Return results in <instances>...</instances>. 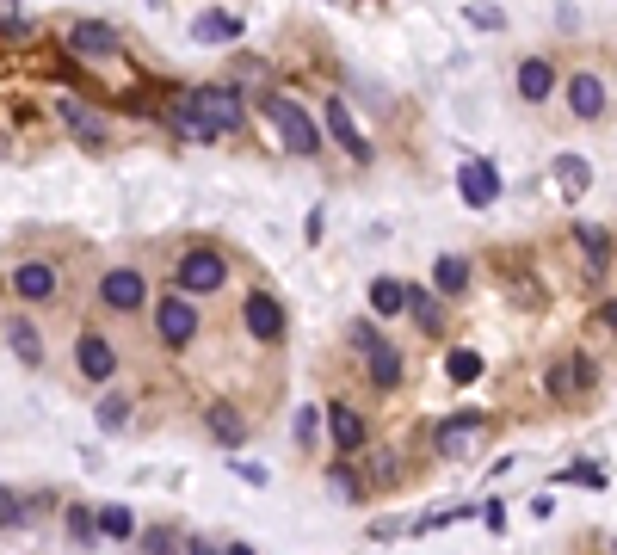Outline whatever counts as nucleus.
I'll return each instance as SVG.
<instances>
[{
  "mask_svg": "<svg viewBox=\"0 0 617 555\" xmlns=\"http://www.w3.org/2000/svg\"><path fill=\"white\" fill-rule=\"evenodd\" d=\"M556 185H562V192L568 198H580V192H587V185H593V167H587V155H556Z\"/></svg>",
  "mask_w": 617,
  "mask_h": 555,
  "instance_id": "19",
  "label": "nucleus"
},
{
  "mask_svg": "<svg viewBox=\"0 0 617 555\" xmlns=\"http://www.w3.org/2000/svg\"><path fill=\"white\" fill-rule=\"evenodd\" d=\"M99 426H105V432L130 426V401H124V395H105V401H99Z\"/></svg>",
  "mask_w": 617,
  "mask_h": 555,
  "instance_id": "29",
  "label": "nucleus"
},
{
  "mask_svg": "<svg viewBox=\"0 0 617 555\" xmlns=\"http://www.w3.org/2000/svg\"><path fill=\"white\" fill-rule=\"evenodd\" d=\"M56 111H62V124H68V130H75V136H81L87 148H105V124H99V111H87L81 99H62Z\"/></svg>",
  "mask_w": 617,
  "mask_h": 555,
  "instance_id": "16",
  "label": "nucleus"
},
{
  "mask_svg": "<svg viewBox=\"0 0 617 555\" xmlns=\"http://www.w3.org/2000/svg\"><path fill=\"white\" fill-rule=\"evenodd\" d=\"M321 118H328V130H334V142L346 148L352 161H371V142H365V130L352 124V111H346V99H328L321 105Z\"/></svg>",
  "mask_w": 617,
  "mask_h": 555,
  "instance_id": "12",
  "label": "nucleus"
},
{
  "mask_svg": "<svg viewBox=\"0 0 617 555\" xmlns=\"http://www.w3.org/2000/svg\"><path fill=\"white\" fill-rule=\"evenodd\" d=\"M210 432H216L223 451H241V438H247V426H241V414H235L229 401H210Z\"/></svg>",
  "mask_w": 617,
  "mask_h": 555,
  "instance_id": "18",
  "label": "nucleus"
},
{
  "mask_svg": "<svg viewBox=\"0 0 617 555\" xmlns=\"http://www.w3.org/2000/svg\"><path fill=\"white\" fill-rule=\"evenodd\" d=\"M562 481H580V488H605V469H599V463H574Z\"/></svg>",
  "mask_w": 617,
  "mask_h": 555,
  "instance_id": "33",
  "label": "nucleus"
},
{
  "mask_svg": "<svg viewBox=\"0 0 617 555\" xmlns=\"http://www.w3.org/2000/svg\"><path fill=\"white\" fill-rule=\"evenodd\" d=\"M13 296L19 303H50L56 296V266L50 259H19L13 266Z\"/></svg>",
  "mask_w": 617,
  "mask_h": 555,
  "instance_id": "11",
  "label": "nucleus"
},
{
  "mask_svg": "<svg viewBox=\"0 0 617 555\" xmlns=\"http://www.w3.org/2000/svg\"><path fill=\"white\" fill-rule=\"evenodd\" d=\"M179 105H186V111H192V118H198L210 136L241 130V118H247V105H241V93H235V87H192Z\"/></svg>",
  "mask_w": 617,
  "mask_h": 555,
  "instance_id": "2",
  "label": "nucleus"
},
{
  "mask_svg": "<svg viewBox=\"0 0 617 555\" xmlns=\"http://www.w3.org/2000/svg\"><path fill=\"white\" fill-rule=\"evenodd\" d=\"M408 309L420 315V327H432V333H439V303H432L426 290H414V296H408Z\"/></svg>",
  "mask_w": 617,
  "mask_h": 555,
  "instance_id": "32",
  "label": "nucleus"
},
{
  "mask_svg": "<svg viewBox=\"0 0 617 555\" xmlns=\"http://www.w3.org/2000/svg\"><path fill=\"white\" fill-rule=\"evenodd\" d=\"M241 321H247V333H253V340H284V309H278V296L272 290H253L247 296V303H241Z\"/></svg>",
  "mask_w": 617,
  "mask_h": 555,
  "instance_id": "7",
  "label": "nucleus"
},
{
  "mask_svg": "<svg viewBox=\"0 0 617 555\" xmlns=\"http://www.w3.org/2000/svg\"><path fill=\"white\" fill-rule=\"evenodd\" d=\"M593 377H599L593 358H587V352H574L562 370H550V389H556V395H568V383H574V389H593Z\"/></svg>",
  "mask_w": 617,
  "mask_h": 555,
  "instance_id": "21",
  "label": "nucleus"
},
{
  "mask_svg": "<svg viewBox=\"0 0 617 555\" xmlns=\"http://www.w3.org/2000/svg\"><path fill=\"white\" fill-rule=\"evenodd\" d=\"M7 346H13L25 364H44V333L31 327V321H13V327H7Z\"/></svg>",
  "mask_w": 617,
  "mask_h": 555,
  "instance_id": "25",
  "label": "nucleus"
},
{
  "mask_svg": "<svg viewBox=\"0 0 617 555\" xmlns=\"http://www.w3.org/2000/svg\"><path fill=\"white\" fill-rule=\"evenodd\" d=\"M432 290H439V296H463V290H469V259L445 253L439 266H432Z\"/></svg>",
  "mask_w": 617,
  "mask_h": 555,
  "instance_id": "20",
  "label": "nucleus"
},
{
  "mask_svg": "<svg viewBox=\"0 0 617 555\" xmlns=\"http://www.w3.org/2000/svg\"><path fill=\"white\" fill-rule=\"evenodd\" d=\"M25 525V500L13 488H0V531H19Z\"/></svg>",
  "mask_w": 617,
  "mask_h": 555,
  "instance_id": "30",
  "label": "nucleus"
},
{
  "mask_svg": "<svg viewBox=\"0 0 617 555\" xmlns=\"http://www.w3.org/2000/svg\"><path fill=\"white\" fill-rule=\"evenodd\" d=\"M550 87H556V68L543 62V56H525V62H519V99L543 105V99H550Z\"/></svg>",
  "mask_w": 617,
  "mask_h": 555,
  "instance_id": "15",
  "label": "nucleus"
},
{
  "mask_svg": "<svg viewBox=\"0 0 617 555\" xmlns=\"http://www.w3.org/2000/svg\"><path fill=\"white\" fill-rule=\"evenodd\" d=\"M328 481H334V494H340V500H352V494H358V475H352L346 463H334V469H328Z\"/></svg>",
  "mask_w": 617,
  "mask_h": 555,
  "instance_id": "35",
  "label": "nucleus"
},
{
  "mask_svg": "<svg viewBox=\"0 0 617 555\" xmlns=\"http://www.w3.org/2000/svg\"><path fill=\"white\" fill-rule=\"evenodd\" d=\"M568 111L574 118H599L605 111V81L599 74H568Z\"/></svg>",
  "mask_w": 617,
  "mask_h": 555,
  "instance_id": "14",
  "label": "nucleus"
},
{
  "mask_svg": "<svg viewBox=\"0 0 617 555\" xmlns=\"http://www.w3.org/2000/svg\"><path fill=\"white\" fill-rule=\"evenodd\" d=\"M229 555H253V549H247V543H235V549H229Z\"/></svg>",
  "mask_w": 617,
  "mask_h": 555,
  "instance_id": "41",
  "label": "nucleus"
},
{
  "mask_svg": "<svg viewBox=\"0 0 617 555\" xmlns=\"http://www.w3.org/2000/svg\"><path fill=\"white\" fill-rule=\"evenodd\" d=\"M229 284V259L210 253V247H192L186 259H179V296H216Z\"/></svg>",
  "mask_w": 617,
  "mask_h": 555,
  "instance_id": "3",
  "label": "nucleus"
},
{
  "mask_svg": "<svg viewBox=\"0 0 617 555\" xmlns=\"http://www.w3.org/2000/svg\"><path fill=\"white\" fill-rule=\"evenodd\" d=\"M260 111H266V124L278 130V142L290 148V155H315V148H321V124H315L290 93H266Z\"/></svg>",
  "mask_w": 617,
  "mask_h": 555,
  "instance_id": "1",
  "label": "nucleus"
},
{
  "mask_svg": "<svg viewBox=\"0 0 617 555\" xmlns=\"http://www.w3.org/2000/svg\"><path fill=\"white\" fill-rule=\"evenodd\" d=\"M315 426H321V420H315V407H303V414H297V438H303V444H315Z\"/></svg>",
  "mask_w": 617,
  "mask_h": 555,
  "instance_id": "36",
  "label": "nucleus"
},
{
  "mask_svg": "<svg viewBox=\"0 0 617 555\" xmlns=\"http://www.w3.org/2000/svg\"><path fill=\"white\" fill-rule=\"evenodd\" d=\"M99 303H105V309H118V315H130V309H142V303H149V284H142V272L118 266V272H105V284H99Z\"/></svg>",
  "mask_w": 617,
  "mask_h": 555,
  "instance_id": "8",
  "label": "nucleus"
},
{
  "mask_svg": "<svg viewBox=\"0 0 617 555\" xmlns=\"http://www.w3.org/2000/svg\"><path fill=\"white\" fill-rule=\"evenodd\" d=\"M155 327H161V340L167 346H192V333H198V309H192V296H161V309H155Z\"/></svg>",
  "mask_w": 617,
  "mask_h": 555,
  "instance_id": "6",
  "label": "nucleus"
},
{
  "mask_svg": "<svg viewBox=\"0 0 617 555\" xmlns=\"http://www.w3.org/2000/svg\"><path fill=\"white\" fill-rule=\"evenodd\" d=\"M371 309L377 315H402L408 309V284L402 278H371Z\"/></svg>",
  "mask_w": 617,
  "mask_h": 555,
  "instance_id": "24",
  "label": "nucleus"
},
{
  "mask_svg": "<svg viewBox=\"0 0 617 555\" xmlns=\"http://www.w3.org/2000/svg\"><path fill=\"white\" fill-rule=\"evenodd\" d=\"M149 555H179V543H173V531H155V537H149Z\"/></svg>",
  "mask_w": 617,
  "mask_h": 555,
  "instance_id": "37",
  "label": "nucleus"
},
{
  "mask_svg": "<svg viewBox=\"0 0 617 555\" xmlns=\"http://www.w3.org/2000/svg\"><path fill=\"white\" fill-rule=\"evenodd\" d=\"M469 432H482V414H476V407H469V414H451V420L439 426V444H445V457H463Z\"/></svg>",
  "mask_w": 617,
  "mask_h": 555,
  "instance_id": "22",
  "label": "nucleus"
},
{
  "mask_svg": "<svg viewBox=\"0 0 617 555\" xmlns=\"http://www.w3.org/2000/svg\"><path fill=\"white\" fill-rule=\"evenodd\" d=\"M328 432H334L340 451H365V444H371L365 420H358V407H346V401H334V407H328Z\"/></svg>",
  "mask_w": 617,
  "mask_h": 555,
  "instance_id": "13",
  "label": "nucleus"
},
{
  "mask_svg": "<svg viewBox=\"0 0 617 555\" xmlns=\"http://www.w3.org/2000/svg\"><path fill=\"white\" fill-rule=\"evenodd\" d=\"M93 518H99V543H105V537H112V543H130V537H136V512H130V506H99Z\"/></svg>",
  "mask_w": 617,
  "mask_h": 555,
  "instance_id": "23",
  "label": "nucleus"
},
{
  "mask_svg": "<svg viewBox=\"0 0 617 555\" xmlns=\"http://www.w3.org/2000/svg\"><path fill=\"white\" fill-rule=\"evenodd\" d=\"M75 364H81V377H87V383H112V370H118V346L105 340V333H81V340H75Z\"/></svg>",
  "mask_w": 617,
  "mask_h": 555,
  "instance_id": "9",
  "label": "nucleus"
},
{
  "mask_svg": "<svg viewBox=\"0 0 617 555\" xmlns=\"http://www.w3.org/2000/svg\"><path fill=\"white\" fill-rule=\"evenodd\" d=\"M469 19H476L482 31H494V25H500V13H494V7H469Z\"/></svg>",
  "mask_w": 617,
  "mask_h": 555,
  "instance_id": "38",
  "label": "nucleus"
},
{
  "mask_svg": "<svg viewBox=\"0 0 617 555\" xmlns=\"http://www.w3.org/2000/svg\"><path fill=\"white\" fill-rule=\"evenodd\" d=\"M605 321H611V327H617V303H611V309H605Z\"/></svg>",
  "mask_w": 617,
  "mask_h": 555,
  "instance_id": "40",
  "label": "nucleus"
},
{
  "mask_svg": "<svg viewBox=\"0 0 617 555\" xmlns=\"http://www.w3.org/2000/svg\"><path fill=\"white\" fill-rule=\"evenodd\" d=\"M173 130H179V136H192V142H216V136H210V130H204V124L192 118L186 105H173Z\"/></svg>",
  "mask_w": 617,
  "mask_h": 555,
  "instance_id": "31",
  "label": "nucleus"
},
{
  "mask_svg": "<svg viewBox=\"0 0 617 555\" xmlns=\"http://www.w3.org/2000/svg\"><path fill=\"white\" fill-rule=\"evenodd\" d=\"M68 50H75V56H118L124 37L105 19H75V25H68Z\"/></svg>",
  "mask_w": 617,
  "mask_h": 555,
  "instance_id": "10",
  "label": "nucleus"
},
{
  "mask_svg": "<svg viewBox=\"0 0 617 555\" xmlns=\"http://www.w3.org/2000/svg\"><path fill=\"white\" fill-rule=\"evenodd\" d=\"M457 192H463V204H469V210H488V204L500 198V173H494V161L469 155V161L457 167Z\"/></svg>",
  "mask_w": 617,
  "mask_h": 555,
  "instance_id": "5",
  "label": "nucleus"
},
{
  "mask_svg": "<svg viewBox=\"0 0 617 555\" xmlns=\"http://www.w3.org/2000/svg\"><path fill=\"white\" fill-rule=\"evenodd\" d=\"M445 377H451V383H476V377H482V352H469V346L445 352Z\"/></svg>",
  "mask_w": 617,
  "mask_h": 555,
  "instance_id": "27",
  "label": "nucleus"
},
{
  "mask_svg": "<svg viewBox=\"0 0 617 555\" xmlns=\"http://www.w3.org/2000/svg\"><path fill=\"white\" fill-rule=\"evenodd\" d=\"M574 241H580V253H587V272L599 278V272H605V259H611V235H605V229H593V222H587V229H580Z\"/></svg>",
  "mask_w": 617,
  "mask_h": 555,
  "instance_id": "26",
  "label": "nucleus"
},
{
  "mask_svg": "<svg viewBox=\"0 0 617 555\" xmlns=\"http://www.w3.org/2000/svg\"><path fill=\"white\" fill-rule=\"evenodd\" d=\"M352 340H358V352H365L371 383H377V389H395V383H402V352H395L377 327H352Z\"/></svg>",
  "mask_w": 617,
  "mask_h": 555,
  "instance_id": "4",
  "label": "nucleus"
},
{
  "mask_svg": "<svg viewBox=\"0 0 617 555\" xmlns=\"http://www.w3.org/2000/svg\"><path fill=\"white\" fill-rule=\"evenodd\" d=\"M235 37H241L235 13H198L192 19V44H235Z\"/></svg>",
  "mask_w": 617,
  "mask_h": 555,
  "instance_id": "17",
  "label": "nucleus"
},
{
  "mask_svg": "<svg viewBox=\"0 0 617 555\" xmlns=\"http://www.w3.org/2000/svg\"><path fill=\"white\" fill-rule=\"evenodd\" d=\"M192 555H223V549H216V543H192Z\"/></svg>",
  "mask_w": 617,
  "mask_h": 555,
  "instance_id": "39",
  "label": "nucleus"
},
{
  "mask_svg": "<svg viewBox=\"0 0 617 555\" xmlns=\"http://www.w3.org/2000/svg\"><path fill=\"white\" fill-rule=\"evenodd\" d=\"M0 31H7V37L25 31V7H19V0H0Z\"/></svg>",
  "mask_w": 617,
  "mask_h": 555,
  "instance_id": "34",
  "label": "nucleus"
},
{
  "mask_svg": "<svg viewBox=\"0 0 617 555\" xmlns=\"http://www.w3.org/2000/svg\"><path fill=\"white\" fill-rule=\"evenodd\" d=\"M68 537H75V543H99V518L87 506H68Z\"/></svg>",
  "mask_w": 617,
  "mask_h": 555,
  "instance_id": "28",
  "label": "nucleus"
}]
</instances>
